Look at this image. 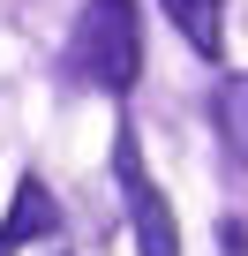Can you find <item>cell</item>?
I'll return each instance as SVG.
<instances>
[{
    "label": "cell",
    "instance_id": "1",
    "mask_svg": "<svg viewBox=\"0 0 248 256\" xmlns=\"http://www.w3.org/2000/svg\"><path fill=\"white\" fill-rule=\"evenodd\" d=\"M75 68L98 90H128L143 76V30H136V0H83L75 38H68Z\"/></svg>",
    "mask_w": 248,
    "mask_h": 256
},
{
    "label": "cell",
    "instance_id": "3",
    "mask_svg": "<svg viewBox=\"0 0 248 256\" xmlns=\"http://www.w3.org/2000/svg\"><path fill=\"white\" fill-rule=\"evenodd\" d=\"M60 226V211H53V188L38 181V174H23L15 181V204H8V218H0V256H23L38 234H53Z\"/></svg>",
    "mask_w": 248,
    "mask_h": 256
},
{
    "label": "cell",
    "instance_id": "2",
    "mask_svg": "<svg viewBox=\"0 0 248 256\" xmlns=\"http://www.w3.org/2000/svg\"><path fill=\"white\" fill-rule=\"evenodd\" d=\"M113 174H120V196H128L136 248H143V256H181L173 204H166V188H158V181H151V166H143V144H136V128H120V136H113Z\"/></svg>",
    "mask_w": 248,
    "mask_h": 256
},
{
    "label": "cell",
    "instance_id": "5",
    "mask_svg": "<svg viewBox=\"0 0 248 256\" xmlns=\"http://www.w3.org/2000/svg\"><path fill=\"white\" fill-rule=\"evenodd\" d=\"M211 120H218V136H226V151H233V158L248 166V76H233V83L218 90Z\"/></svg>",
    "mask_w": 248,
    "mask_h": 256
},
{
    "label": "cell",
    "instance_id": "4",
    "mask_svg": "<svg viewBox=\"0 0 248 256\" xmlns=\"http://www.w3.org/2000/svg\"><path fill=\"white\" fill-rule=\"evenodd\" d=\"M158 8L173 16V30H181L203 60H218V53H226V30H218V23H226V0H158Z\"/></svg>",
    "mask_w": 248,
    "mask_h": 256
}]
</instances>
